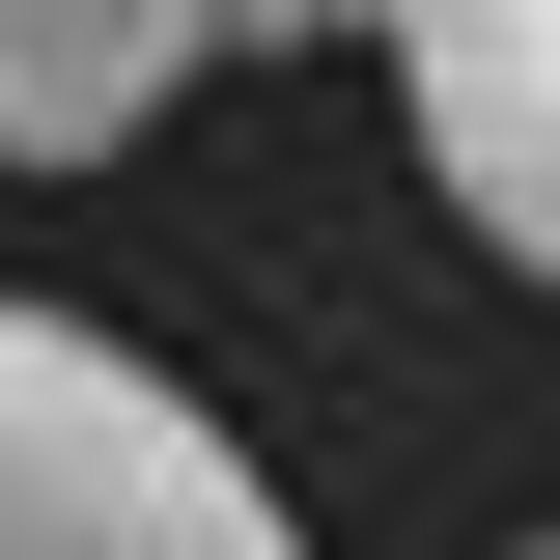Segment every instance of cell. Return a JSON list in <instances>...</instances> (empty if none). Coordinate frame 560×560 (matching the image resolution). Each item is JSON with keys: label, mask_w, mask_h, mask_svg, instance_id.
<instances>
[{"label": "cell", "mask_w": 560, "mask_h": 560, "mask_svg": "<svg viewBox=\"0 0 560 560\" xmlns=\"http://www.w3.org/2000/svg\"><path fill=\"white\" fill-rule=\"evenodd\" d=\"M364 28H393V113L448 168V224L504 280H560V0H364Z\"/></svg>", "instance_id": "cell-2"}, {"label": "cell", "mask_w": 560, "mask_h": 560, "mask_svg": "<svg viewBox=\"0 0 560 560\" xmlns=\"http://www.w3.org/2000/svg\"><path fill=\"white\" fill-rule=\"evenodd\" d=\"M308 28H337V0H224V57H308Z\"/></svg>", "instance_id": "cell-4"}, {"label": "cell", "mask_w": 560, "mask_h": 560, "mask_svg": "<svg viewBox=\"0 0 560 560\" xmlns=\"http://www.w3.org/2000/svg\"><path fill=\"white\" fill-rule=\"evenodd\" d=\"M533 560H560V533H533Z\"/></svg>", "instance_id": "cell-5"}, {"label": "cell", "mask_w": 560, "mask_h": 560, "mask_svg": "<svg viewBox=\"0 0 560 560\" xmlns=\"http://www.w3.org/2000/svg\"><path fill=\"white\" fill-rule=\"evenodd\" d=\"M197 57H224V0H0V168H113Z\"/></svg>", "instance_id": "cell-3"}, {"label": "cell", "mask_w": 560, "mask_h": 560, "mask_svg": "<svg viewBox=\"0 0 560 560\" xmlns=\"http://www.w3.org/2000/svg\"><path fill=\"white\" fill-rule=\"evenodd\" d=\"M0 560H308L280 477L84 308H0Z\"/></svg>", "instance_id": "cell-1"}]
</instances>
